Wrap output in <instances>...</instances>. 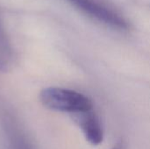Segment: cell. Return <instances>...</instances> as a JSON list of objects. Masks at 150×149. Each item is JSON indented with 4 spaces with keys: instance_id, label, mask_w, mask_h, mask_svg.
<instances>
[{
    "instance_id": "5b68a950",
    "label": "cell",
    "mask_w": 150,
    "mask_h": 149,
    "mask_svg": "<svg viewBox=\"0 0 150 149\" xmlns=\"http://www.w3.org/2000/svg\"><path fill=\"white\" fill-rule=\"evenodd\" d=\"M112 149H126V144L124 141H119Z\"/></svg>"
},
{
    "instance_id": "7a4b0ae2",
    "label": "cell",
    "mask_w": 150,
    "mask_h": 149,
    "mask_svg": "<svg viewBox=\"0 0 150 149\" xmlns=\"http://www.w3.org/2000/svg\"><path fill=\"white\" fill-rule=\"evenodd\" d=\"M75 7L81 10L83 12L105 23L113 28L120 30H127L129 27L128 22L125 18L115 12L96 0H69Z\"/></svg>"
},
{
    "instance_id": "277c9868",
    "label": "cell",
    "mask_w": 150,
    "mask_h": 149,
    "mask_svg": "<svg viewBox=\"0 0 150 149\" xmlns=\"http://www.w3.org/2000/svg\"><path fill=\"white\" fill-rule=\"evenodd\" d=\"M13 65V50L0 24V72H8Z\"/></svg>"
},
{
    "instance_id": "3957f363",
    "label": "cell",
    "mask_w": 150,
    "mask_h": 149,
    "mask_svg": "<svg viewBox=\"0 0 150 149\" xmlns=\"http://www.w3.org/2000/svg\"><path fill=\"white\" fill-rule=\"evenodd\" d=\"M73 120L81 128L86 141L92 146L102 143L104 133L98 117L93 110L72 115Z\"/></svg>"
},
{
    "instance_id": "6da1fadb",
    "label": "cell",
    "mask_w": 150,
    "mask_h": 149,
    "mask_svg": "<svg viewBox=\"0 0 150 149\" xmlns=\"http://www.w3.org/2000/svg\"><path fill=\"white\" fill-rule=\"evenodd\" d=\"M40 102L51 111L70 113L71 115L92 110V101L76 90L48 87L40 92Z\"/></svg>"
}]
</instances>
